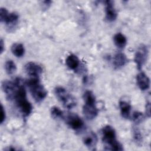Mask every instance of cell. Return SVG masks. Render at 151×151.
I'll use <instances>...</instances> for the list:
<instances>
[{
    "instance_id": "6da1fadb",
    "label": "cell",
    "mask_w": 151,
    "mask_h": 151,
    "mask_svg": "<svg viewBox=\"0 0 151 151\" xmlns=\"http://www.w3.org/2000/svg\"><path fill=\"white\" fill-rule=\"evenodd\" d=\"M13 100H15L17 108L24 117H27L30 114L32 107L27 99L26 91L21 83L17 87Z\"/></svg>"
},
{
    "instance_id": "7a4b0ae2",
    "label": "cell",
    "mask_w": 151,
    "mask_h": 151,
    "mask_svg": "<svg viewBox=\"0 0 151 151\" xmlns=\"http://www.w3.org/2000/svg\"><path fill=\"white\" fill-rule=\"evenodd\" d=\"M102 139L106 144V150H123V146L116 138V132L113 127L110 126H106L102 129Z\"/></svg>"
},
{
    "instance_id": "3957f363",
    "label": "cell",
    "mask_w": 151,
    "mask_h": 151,
    "mask_svg": "<svg viewBox=\"0 0 151 151\" xmlns=\"http://www.w3.org/2000/svg\"><path fill=\"white\" fill-rule=\"evenodd\" d=\"M30 93L37 103L42 101L47 95V91L45 87L40 83L39 77H30L26 81Z\"/></svg>"
},
{
    "instance_id": "277c9868",
    "label": "cell",
    "mask_w": 151,
    "mask_h": 151,
    "mask_svg": "<svg viewBox=\"0 0 151 151\" xmlns=\"http://www.w3.org/2000/svg\"><path fill=\"white\" fill-rule=\"evenodd\" d=\"M54 93L58 100L63 103L65 108L70 109L76 105V99L64 88L57 87L54 90Z\"/></svg>"
},
{
    "instance_id": "5b68a950",
    "label": "cell",
    "mask_w": 151,
    "mask_h": 151,
    "mask_svg": "<svg viewBox=\"0 0 151 151\" xmlns=\"http://www.w3.org/2000/svg\"><path fill=\"white\" fill-rule=\"evenodd\" d=\"M148 56V50L146 45H140L136 51L134 61L139 70H141L143 65L147 60Z\"/></svg>"
},
{
    "instance_id": "8992f818",
    "label": "cell",
    "mask_w": 151,
    "mask_h": 151,
    "mask_svg": "<svg viewBox=\"0 0 151 151\" xmlns=\"http://www.w3.org/2000/svg\"><path fill=\"white\" fill-rule=\"evenodd\" d=\"M64 119H65L67 124L74 130H80L84 127V122L76 114L68 113L66 117L64 116Z\"/></svg>"
},
{
    "instance_id": "52a82bcc",
    "label": "cell",
    "mask_w": 151,
    "mask_h": 151,
    "mask_svg": "<svg viewBox=\"0 0 151 151\" xmlns=\"http://www.w3.org/2000/svg\"><path fill=\"white\" fill-rule=\"evenodd\" d=\"M18 80L19 78H17L14 81L6 80L4 81L2 83V88L6 94V98L9 100L14 99V94L18 86Z\"/></svg>"
},
{
    "instance_id": "ba28073f",
    "label": "cell",
    "mask_w": 151,
    "mask_h": 151,
    "mask_svg": "<svg viewBox=\"0 0 151 151\" xmlns=\"http://www.w3.org/2000/svg\"><path fill=\"white\" fill-rule=\"evenodd\" d=\"M26 73L30 77H39L42 72V67L34 62H28L24 67Z\"/></svg>"
},
{
    "instance_id": "9c48e42d",
    "label": "cell",
    "mask_w": 151,
    "mask_h": 151,
    "mask_svg": "<svg viewBox=\"0 0 151 151\" xmlns=\"http://www.w3.org/2000/svg\"><path fill=\"white\" fill-rule=\"evenodd\" d=\"M83 113L84 117L87 120L94 119L98 114V109L96 107V103H84V105L83 107Z\"/></svg>"
},
{
    "instance_id": "30bf717a",
    "label": "cell",
    "mask_w": 151,
    "mask_h": 151,
    "mask_svg": "<svg viewBox=\"0 0 151 151\" xmlns=\"http://www.w3.org/2000/svg\"><path fill=\"white\" fill-rule=\"evenodd\" d=\"M105 4L106 19L107 21H114L117 18V12L114 7V2L111 1H106L104 2Z\"/></svg>"
},
{
    "instance_id": "8fae6325",
    "label": "cell",
    "mask_w": 151,
    "mask_h": 151,
    "mask_svg": "<svg viewBox=\"0 0 151 151\" xmlns=\"http://www.w3.org/2000/svg\"><path fill=\"white\" fill-rule=\"evenodd\" d=\"M136 81L140 89L143 91L147 90L150 87V80L143 72H140L137 75Z\"/></svg>"
},
{
    "instance_id": "7c38bea8",
    "label": "cell",
    "mask_w": 151,
    "mask_h": 151,
    "mask_svg": "<svg viewBox=\"0 0 151 151\" xmlns=\"http://www.w3.org/2000/svg\"><path fill=\"white\" fill-rule=\"evenodd\" d=\"M97 142V138L95 133L91 132L86 136L83 139L84 144L89 149H92L96 147Z\"/></svg>"
},
{
    "instance_id": "4fadbf2b",
    "label": "cell",
    "mask_w": 151,
    "mask_h": 151,
    "mask_svg": "<svg viewBox=\"0 0 151 151\" xmlns=\"http://www.w3.org/2000/svg\"><path fill=\"white\" fill-rule=\"evenodd\" d=\"M127 62V58L123 53H117L113 57V64L116 68L124 66Z\"/></svg>"
},
{
    "instance_id": "5bb4252c",
    "label": "cell",
    "mask_w": 151,
    "mask_h": 151,
    "mask_svg": "<svg viewBox=\"0 0 151 151\" xmlns=\"http://www.w3.org/2000/svg\"><path fill=\"white\" fill-rule=\"evenodd\" d=\"M18 18L19 16L17 13L11 12L9 13L4 22L6 24V26L8 27L9 29H11V28L14 27L17 24Z\"/></svg>"
},
{
    "instance_id": "9a60e30c",
    "label": "cell",
    "mask_w": 151,
    "mask_h": 151,
    "mask_svg": "<svg viewBox=\"0 0 151 151\" xmlns=\"http://www.w3.org/2000/svg\"><path fill=\"white\" fill-rule=\"evenodd\" d=\"M65 64L71 70H76L79 65L80 61L76 55L70 54L67 57Z\"/></svg>"
},
{
    "instance_id": "2e32d148",
    "label": "cell",
    "mask_w": 151,
    "mask_h": 151,
    "mask_svg": "<svg viewBox=\"0 0 151 151\" xmlns=\"http://www.w3.org/2000/svg\"><path fill=\"white\" fill-rule=\"evenodd\" d=\"M119 107L122 116L124 119L129 118L131 111L130 104L125 101H120L119 103Z\"/></svg>"
},
{
    "instance_id": "e0dca14e",
    "label": "cell",
    "mask_w": 151,
    "mask_h": 151,
    "mask_svg": "<svg viewBox=\"0 0 151 151\" xmlns=\"http://www.w3.org/2000/svg\"><path fill=\"white\" fill-rule=\"evenodd\" d=\"M113 41L114 44L119 48H123L127 43L126 37L122 33H117L113 37Z\"/></svg>"
},
{
    "instance_id": "ac0fdd59",
    "label": "cell",
    "mask_w": 151,
    "mask_h": 151,
    "mask_svg": "<svg viewBox=\"0 0 151 151\" xmlns=\"http://www.w3.org/2000/svg\"><path fill=\"white\" fill-rule=\"evenodd\" d=\"M11 51L17 57H21L25 52L24 47L21 43H15L11 47Z\"/></svg>"
},
{
    "instance_id": "d6986e66",
    "label": "cell",
    "mask_w": 151,
    "mask_h": 151,
    "mask_svg": "<svg viewBox=\"0 0 151 151\" xmlns=\"http://www.w3.org/2000/svg\"><path fill=\"white\" fill-rule=\"evenodd\" d=\"M5 68L7 74H12L15 72L17 70V67L15 63L12 60H7L5 63Z\"/></svg>"
},
{
    "instance_id": "ffe728a7",
    "label": "cell",
    "mask_w": 151,
    "mask_h": 151,
    "mask_svg": "<svg viewBox=\"0 0 151 151\" xmlns=\"http://www.w3.org/2000/svg\"><path fill=\"white\" fill-rule=\"evenodd\" d=\"M51 116L55 119H64V113L57 107H52L51 109Z\"/></svg>"
},
{
    "instance_id": "44dd1931",
    "label": "cell",
    "mask_w": 151,
    "mask_h": 151,
    "mask_svg": "<svg viewBox=\"0 0 151 151\" xmlns=\"http://www.w3.org/2000/svg\"><path fill=\"white\" fill-rule=\"evenodd\" d=\"M144 118V116L142 113L139 112V111H134L132 115V119L136 123H139L141 122Z\"/></svg>"
},
{
    "instance_id": "7402d4cb",
    "label": "cell",
    "mask_w": 151,
    "mask_h": 151,
    "mask_svg": "<svg viewBox=\"0 0 151 151\" xmlns=\"http://www.w3.org/2000/svg\"><path fill=\"white\" fill-rule=\"evenodd\" d=\"M8 14H9V12H8V10L6 8H1V9H0V20H1V22H4Z\"/></svg>"
},
{
    "instance_id": "603a6c76",
    "label": "cell",
    "mask_w": 151,
    "mask_h": 151,
    "mask_svg": "<svg viewBox=\"0 0 151 151\" xmlns=\"http://www.w3.org/2000/svg\"><path fill=\"white\" fill-rule=\"evenodd\" d=\"M133 137L136 142H140L142 140V135L137 129H133Z\"/></svg>"
},
{
    "instance_id": "cb8c5ba5",
    "label": "cell",
    "mask_w": 151,
    "mask_h": 151,
    "mask_svg": "<svg viewBox=\"0 0 151 151\" xmlns=\"http://www.w3.org/2000/svg\"><path fill=\"white\" fill-rule=\"evenodd\" d=\"M6 117L5 115V111L4 110V108L2 106V104H1V123H3V122L5 121Z\"/></svg>"
},
{
    "instance_id": "d4e9b609",
    "label": "cell",
    "mask_w": 151,
    "mask_h": 151,
    "mask_svg": "<svg viewBox=\"0 0 151 151\" xmlns=\"http://www.w3.org/2000/svg\"><path fill=\"white\" fill-rule=\"evenodd\" d=\"M146 115L149 117L150 116V103H147L146 106Z\"/></svg>"
},
{
    "instance_id": "484cf974",
    "label": "cell",
    "mask_w": 151,
    "mask_h": 151,
    "mask_svg": "<svg viewBox=\"0 0 151 151\" xmlns=\"http://www.w3.org/2000/svg\"><path fill=\"white\" fill-rule=\"evenodd\" d=\"M42 4H44V5H43V7L44 6L45 8L47 9V8H48V6L51 5V1H44L42 2Z\"/></svg>"
},
{
    "instance_id": "4316f807",
    "label": "cell",
    "mask_w": 151,
    "mask_h": 151,
    "mask_svg": "<svg viewBox=\"0 0 151 151\" xmlns=\"http://www.w3.org/2000/svg\"><path fill=\"white\" fill-rule=\"evenodd\" d=\"M0 47H1V53L2 54L4 50V41L2 39H1L0 41Z\"/></svg>"
}]
</instances>
